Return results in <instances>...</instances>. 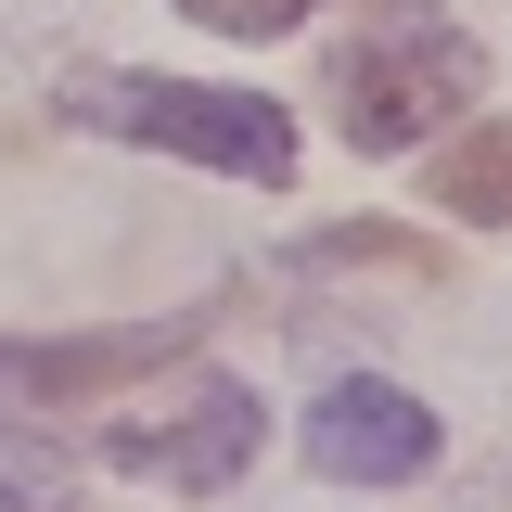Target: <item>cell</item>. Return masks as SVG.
I'll return each mask as SVG.
<instances>
[{
	"mask_svg": "<svg viewBox=\"0 0 512 512\" xmlns=\"http://www.w3.org/2000/svg\"><path fill=\"white\" fill-rule=\"evenodd\" d=\"M474 90H487V52L448 26L436 0H372V26L333 64V116H346L359 154H410V141L436 116H461Z\"/></svg>",
	"mask_w": 512,
	"mask_h": 512,
	"instance_id": "obj_1",
	"label": "cell"
},
{
	"mask_svg": "<svg viewBox=\"0 0 512 512\" xmlns=\"http://www.w3.org/2000/svg\"><path fill=\"white\" fill-rule=\"evenodd\" d=\"M64 116L103 128V141H141V154L231 167V180H256V192L295 180V116H282V103H256V90H205V77H90Z\"/></svg>",
	"mask_w": 512,
	"mask_h": 512,
	"instance_id": "obj_2",
	"label": "cell"
},
{
	"mask_svg": "<svg viewBox=\"0 0 512 512\" xmlns=\"http://www.w3.org/2000/svg\"><path fill=\"white\" fill-rule=\"evenodd\" d=\"M295 436H308V474H333V487H410V474H436V410L410 384H384V372H333Z\"/></svg>",
	"mask_w": 512,
	"mask_h": 512,
	"instance_id": "obj_3",
	"label": "cell"
},
{
	"mask_svg": "<svg viewBox=\"0 0 512 512\" xmlns=\"http://www.w3.org/2000/svg\"><path fill=\"white\" fill-rule=\"evenodd\" d=\"M218 308H167V320H116V333H0V397H26V410H77V397H116V384L167 372L192 333Z\"/></svg>",
	"mask_w": 512,
	"mask_h": 512,
	"instance_id": "obj_4",
	"label": "cell"
},
{
	"mask_svg": "<svg viewBox=\"0 0 512 512\" xmlns=\"http://www.w3.org/2000/svg\"><path fill=\"white\" fill-rule=\"evenodd\" d=\"M103 461L205 500V487H231V474L256 461V397H244V384H192L180 410H154V423L128 410V423H103Z\"/></svg>",
	"mask_w": 512,
	"mask_h": 512,
	"instance_id": "obj_5",
	"label": "cell"
},
{
	"mask_svg": "<svg viewBox=\"0 0 512 512\" xmlns=\"http://www.w3.org/2000/svg\"><path fill=\"white\" fill-rule=\"evenodd\" d=\"M423 205H436V218H474V231H512V116L461 128L436 154V180H423Z\"/></svg>",
	"mask_w": 512,
	"mask_h": 512,
	"instance_id": "obj_6",
	"label": "cell"
},
{
	"mask_svg": "<svg viewBox=\"0 0 512 512\" xmlns=\"http://www.w3.org/2000/svg\"><path fill=\"white\" fill-rule=\"evenodd\" d=\"M0 512H77V461H64V436L13 423V410H0Z\"/></svg>",
	"mask_w": 512,
	"mask_h": 512,
	"instance_id": "obj_7",
	"label": "cell"
},
{
	"mask_svg": "<svg viewBox=\"0 0 512 512\" xmlns=\"http://www.w3.org/2000/svg\"><path fill=\"white\" fill-rule=\"evenodd\" d=\"M308 269H384V282H436L448 256L423 231H372V218H346V231H308Z\"/></svg>",
	"mask_w": 512,
	"mask_h": 512,
	"instance_id": "obj_8",
	"label": "cell"
},
{
	"mask_svg": "<svg viewBox=\"0 0 512 512\" xmlns=\"http://www.w3.org/2000/svg\"><path fill=\"white\" fill-rule=\"evenodd\" d=\"M192 26H218V39H282V26H308L320 0H180Z\"/></svg>",
	"mask_w": 512,
	"mask_h": 512,
	"instance_id": "obj_9",
	"label": "cell"
}]
</instances>
